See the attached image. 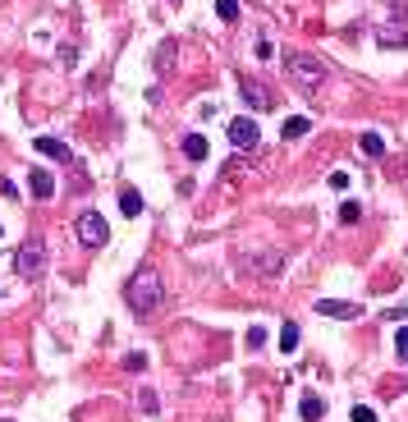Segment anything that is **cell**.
<instances>
[{"mask_svg":"<svg viewBox=\"0 0 408 422\" xmlns=\"http://www.w3.org/2000/svg\"><path fill=\"white\" fill-rule=\"evenodd\" d=\"M161 299H165V289H161L157 271H138V276L124 284V303H129L138 317H152V312L161 308Z\"/></svg>","mask_w":408,"mask_h":422,"instance_id":"6da1fadb","label":"cell"},{"mask_svg":"<svg viewBox=\"0 0 408 422\" xmlns=\"http://www.w3.org/2000/svg\"><path fill=\"white\" fill-rule=\"evenodd\" d=\"M285 65H289V74H294L298 87H322L326 83V65L317 60V55H307V51H289Z\"/></svg>","mask_w":408,"mask_h":422,"instance_id":"7a4b0ae2","label":"cell"},{"mask_svg":"<svg viewBox=\"0 0 408 422\" xmlns=\"http://www.w3.org/2000/svg\"><path fill=\"white\" fill-rule=\"evenodd\" d=\"M14 271H18V280H42V271H46V248L37 239H28L23 248L14 252Z\"/></svg>","mask_w":408,"mask_h":422,"instance_id":"3957f363","label":"cell"},{"mask_svg":"<svg viewBox=\"0 0 408 422\" xmlns=\"http://www.w3.org/2000/svg\"><path fill=\"white\" fill-rule=\"evenodd\" d=\"M74 230H79V243H83V248H106V239H110V225H106L101 211H83Z\"/></svg>","mask_w":408,"mask_h":422,"instance_id":"277c9868","label":"cell"},{"mask_svg":"<svg viewBox=\"0 0 408 422\" xmlns=\"http://www.w3.org/2000/svg\"><path fill=\"white\" fill-rule=\"evenodd\" d=\"M239 267H244L248 276H280L285 252H280V248H271V252H244V257H239Z\"/></svg>","mask_w":408,"mask_h":422,"instance_id":"5b68a950","label":"cell"},{"mask_svg":"<svg viewBox=\"0 0 408 422\" xmlns=\"http://www.w3.org/2000/svg\"><path fill=\"white\" fill-rule=\"evenodd\" d=\"M261 138V129H257V120H248V115H239V120H230V143L239 147V152H252Z\"/></svg>","mask_w":408,"mask_h":422,"instance_id":"8992f818","label":"cell"},{"mask_svg":"<svg viewBox=\"0 0 408 422\" xmlns=\"http://www.w3.org/2000/svg\"><path fill=\"white\" fill-rule=\"evenodd\" d=\"M239 92H244V101L252 111H271V106H276V92H271L266 83H257V78H239Z\"/></svg>","mask_w":408,"mask_h":422,"instance_id":"52a82bcc","label":"cell"},{"mask_svg":"<svg viewBox=\"0 0 408 422\" xmlns=\"http://www.w3.org/2000/svg\"><path fill=\"white\" fill-rule=\"evenodd\" d=\"M376 46H385V51H400V46H408V18H390V23L376 28Z\"/></svg>","mask_w":408,"mask_h":422,"instance_id":"ba28073f","label":"cell"},{"mask_svg":"<svg viewBox=\"0 0 408 422\" xmlns=\"http://www.w3.org/2000/svg\"><path fill=\"white\" fill-rule=\"evenodd\" d=\"M33 147L46 156V161H60V165H69V161H74L69 143H60V138H33Z\"/></svg>","mask_w":408,"mask_h":422,"instance_id":"9c48e42d","label":"cell"},{"mask_svg":"<svg viewBox=\"0 0 408 422\" xmlns=\"http://www.w3.org/2000/svg\"><path fill=\"white\" fill-rule=\"evenodd\" d=\"M317 312H322V317H358V312H363V308H358V303H339V299H317Z\"/></svg>","mask_w":408,"mask_h":422,"instance_id":"30bf717a","label":"cell"},{"mask_svg":"<svg viewBox=\"0 0 408 422\" xmlns=\"http://www.w3.org/2000/svg\"><path fill=\"white\" fill-rule=\"evenodd\" d=\"M28 189H33V198H37V202L55 198V179H51L46 170H33V174H28Z\"/></svg>","mask_w":408,"mask_h":422,"instance_id":"8fae6325","label":"cell"},{"mask_svg":"<svg viewBox=\"0 0 408 422\" xmlns=\"http://www.w3.org/2000/svg\"><path fill=\"white\" fill-rule=\"evenodd\" d=\"M298 418H303V422H322L326 418V399L322 395H303V399H298Z\"/></svg>","mask_w":408,"mask_h":422,"instance_id":"7c38bea8","label":"cell"},{"mask_svg":"<svg viewBox=\"0 0 408 422\" xmlns=\"http://www.w3.org/2000/svg\"><path fill=\"white\" fill-rule=\"evenodd\" d=\"M280 133H285L289 143H298V138H307V133H312V120H307V115H289Z\"/></svg>","mask_w":408,"mask_h":422,"instance_id":"4fadbf2b","label":"cell"},{"mask_svg":"<svg viewBox=\"0 0 408 422\" xmlns=\"http://www.w3.org/2000/svg\"><path fill=\"white\" fill-rule=\"evenodd\" d=\"M179 147H183V156H188V161H207V156H211V147H207V138H202V133H188Z\"/></svg>","mask_w":408,"mask_h":422,"instance_id":"5bb4252c","label":"cell"},{"mask_svg":"<svg viewBox=\"0 0 408 422\" xmlns=\"http://www.w3.org/2000/svg\"><path fill=\"white\" fill-rule=\"evenodd\" d=\"M120 216H129V221H133V216H142V193L138 189H124L120 193Z\"/></svg>","mask_w":408,"mask_h":422,"instance_id":"9a60e30c","label":"cell"},{"mask_svg":"<svg viewBox=\"0 0 408 422\" xmlns=\"http://www.w3.org/2000/svg\"><path fill=\"white\" fill-rule=\"evenodd\" d=\"M358 152H363V156H385V138H381V133H372V129H367L363 138H358Z\"/></svg>","mask_w":408,"mask_h":422,"instance_id":"2e32d148","label":"cell"},{"mask_svg":"<svg viewBox=\"0 0 408 422\" xmlns=\"http://www.w3.org/2000/svg\"><path fill=\"white\" fill-rule=\"evenodd\" d=\"M174 51H179V42H161V51H157V74H170V70H174Z\"/></svg>","mask_w":408,"mask_h":422,"instance_id":"e0dca14e","label":"cell"},{"mask_svg":"<svg viewBox=\"0 0 408 422\" xmlns=\"http://www.w3.org/2000/svg\"><path fill=\"white\" fill-rule=\"evenodd\" d=\"M280 349L285 353L298 349V321H285V326H280Z\"/></svg>","mask_w":408,"mask_h":422,"instance_id":"ac0fdd59","label":"cell"},{"mask_svg":"<svg viewBox=\"0 0 408 422\" xmlns=\"http://www.w3.org/2000/svg\"><path fill=\"white\" fill-rule=\"evenodd\" d=\"M138 409H142V413H161V399H157V390H138Z\"/></svg>","mask_w":408,"mask_h":422,"instance_id":"d6986e66","label":"cell"},{"mask_svg":"<svg viewBox=\"0 0 408 422\" xmlns=\"http://www.w3.org/2000/svg\"><path fill=\"white\" fill-rule=\"evenodd\" d=\"M216 14L225 18V23H239V0H216Z\"/></svg>","mask_w":408,"mask_h":422,"instance_id":"ffe728a7","label":"cell"},{"mask_svg":"<svg viewBox=\"0 0 408 422\" xmlns=\"http://www.w3.org/2000/svg\"><path fill=\"white\" fill-rule=\"evenodd\" d=\"M358 216H363V207H358L353 198H348V202H339V221H344V225H358Z\"/></svg>","mask_w":408,"mask_h":422,"instance_id":"44dd1931","label":"cell"},{"mask_svg":"<svg viewBox=\"0 0 408 422\" xmlns=\"http://www.w3.org/2000/svg\"><path fill=\"white\" fill-rule=\"evenodd\" d=\"M142 367H147V353H138V349L124 353V372H142Z\"/></svg>","mask_w":408,"mask_h":422,"instance_id":"7402d4cb","label":"cell"},{"mask_svg":"<svg viewBox=\"0 0 408 422\" xmlns=\"http://www.w3.org/2000/svg\"><path fill=\"white\" fill-rule=\"evenodd\" d=\"M326 184H330L335 193H344V189H348V170H330V174H326Z\"/></svg>","mask_w":408,"mask_h":422,"instance_id":"603a6c76","label":"cell"},{"mask_svg":"<svg viewBox=\"0 0 408 422\" xmlns=\"http://www.w3.org/2000/svg\"><path fill=\"white\" fill-rule=\"evenodd\" d=\"M244 345H248V349H261V345H266V331H261V326H252L248 335H244Z\"/></svg>","mask_w":408,"mask_h":422,"instance_id":"cb8c5ba5","label":"cell"},{"mask_svg":"<svg viewBox=\"0 0 408 422\" xmlns=\"http://www.w3.org/2000/svg\"><path fill=\"white\" fill-rule=\"evenodd\" d=\"M395 353H400V362H408V326L395 335Z\"/></svg>","mask_w":408,"mask_h":422,"instance_id":"d4e9b609","label":"cell"},{"mask_svg":"<svg viewBox=\"0 0 408 422\" xmlns=\"http://www.w3.org/2000/svg\"><path fill=\"white\" fill-rule=\"evenodd\" d=\"M348 418H353V422H376V413L367 404H353V413H348Z\"/></svg>","mask_w":408,"mask_h":422,"instance_id":"484cf974","label":"cell"},{"mask_svg":"<svg viewBox=\"0 0 408 422\" xmlns=\"http://www.w3.org/2000/svg\"><path fill=\"white\" fill-rule=\"evenodd\" d=\"M271 55H276V46H271L266 37H257V60H271Z\"/></svg>","mask_w":408,"mask_h":422,"instance_id":"4316f807","label":"cell"},{"mask_svg":"<svg viewBox=\"0 0 408 422\" xmlns=\"http://www.w3.org/2000/svg\"><path fill=\"white\" fill-rule=\"evenodd\" d=\"M0 422H9V418H0Z\"/></svg>","mask_w":408,"mask_h":422,"instance_id":"83f0119b","label":"cell"},{"mask_svg":"<svg viewBox=\"0 0 408 422\" xmlns=\"http://www.w3.org/2000/svg\"><path fill=\"white\" fill-rule=\"evenodd\" d=\"M0 234H5V230H0Z\"/></svg>","mask_w":408,"mask_h":422,"instance_id":"f1b7e54d","label":"cell"}]
</instances>
